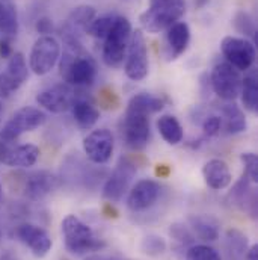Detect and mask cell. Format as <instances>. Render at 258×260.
Here are the masks:
<instances>
[{
	"label": "cell",
	"instance_id": "cell-1",
	"mask_svg": "<svg viewBox=\"0 0 258 260\" xmlns=\"http://www.w3.org/2000/svg\"><path fill=\"white\" fill-rule=\"evenodd\" d=\"M165 102L146 92L131 97L121 121V136L131 150H143L150 139V115L162 111Z\"/></svg>",
	"mask_w": 258,
	"mask_h": 260
},
{
	"label": "cell",
	"instance_id": "cell-2",
	"mask_svg": "<svg viewBox=\"0 0 258 260\" xmlns=\"http://www.w3.org/2000/svg\"><path fill=\"white\" fill-rule=\"evenodd\" d=\"M64 55L59 58L61 76L68 85L89 86L95 82L98 67L95 59L83 49L79 35L62 27Z\"/></svg>",
	"mask_w": 258,
	"mask_h": 260
},
{
	"label": "cell",
	"instance_id": "cell-3",
	"mask_svg": "<svg viewBox=\"0 0 258 260\" xmlns=\"http://www.w3.org/2000/svg\"><path fill=\"white\" fill-rule=\"evenodd\" d=\"M65 248L68 253L80 256L101 250L106 244L92 232V229L76 215H68L62 221Z\"/></svg>",
	"mask_w": 258,
	"mask_h": 260
},
{
	"label": "cell",
	"instance_id": "cell-4",
	"mask_svg": "<svg viewBox=\"0 0 258 260\" xmlns=\"http://www.w3.org/2000/svg\"><path fill=\"white\" fill-rule=\"evenodd\" d=\"M185 12V0H150V6L140 14V23L145 30L159 34L180 21Z\"/></svg>",
	"mask_w": 258,
	"mask_h": 260
},
{
	"label": "cell",
	"instance_id": "cell-5",
	"mask_svg": "<svg viewBox=\"0 0 258 260\" xmlns=\"http://www.w3.org/2000/svg\"><path fill=\"white\" fill-rule=\"evenodd\" d=\"M133 29L129 18L123 15H117L115 23L110 29V32L104 38L103 44V62L110 68L121 67L129 49L130 38H131Z\"/></svg>",
	"mask_w": 258,
	"mask_h": 260
},
{
	"label": "cell",
	"instance_id": "cell-6",
	"mask_svg": "<svg viewBox=\"0 0 258 260\" xmlns=\"http://www.w3.org/2000/svg\"><path fill=\"white\" fill-rule=\"evenodd\" d=\"M47 121L46 112H43L40 108L33 106H24L18 109L0 130V139L3 142H12L18 139L23 133H29L33 130L40 129Z\"/></svg>",
	"mask_w": 258,
	"mask_h": 260
},
{
	"label": "cell",
	"instance_id": "cell-7",
	"mask_svg": "<svg viewBox=\"0 0 258 260\" xmlns=\"http://www.w3.org/2000/svg\"><path fill=\"white\" fill-rule=\"evenodd\" d=\"M61 58V44L52 35L40 37L29 55V70L36 76L49 74Z\"/></svg>",
	"mask_w": 258,
	"mask_h": 260
},
{
	"label": "cell",
	"instance_id": "cell-8",
	"mask_svg": "<svg viewBox=\"0 0 258 260\" xmlns=\"http://www.w3.org/2000/svg\"><path fill=\"white\" fill-rule=\"evenodd\" d=\"M210 83L214 94L227 102H233L240 95L242 89V76L240 71L236 70L228 62H220L214 65L210 74Z\"/></svg>",
	"mask_w": 258,
	"mask_h": 260
},
{
	"label": "cell",
	"instance_id": "cell-9",
	"mask_svg": "<svg viewBox=\"0 0 258 260\" xmlns=\"http://www.w3.org/2000/svg\"><path fill=\"white\" fill-rule=\"evenodd\" d=\"M126 74L130 80H143L148 76L150 62H148V49L146 41L140 29H136L131 34L129 49L126 55Z\"/></svg>",
	"mask_w": 258,
	"mask_h": 260
},
{
	"label": "cell",
	"instance_id": "cell-10",
	"mask_svg": "<svg viewBox=\"0 0 258 260\" xmlns=\"http://www.w3.org/2000/svg\"><path fill=\"white\" fill-rule=\"evenodd\" d=\"M220 52L227 62L239 71H248L257 56L254 43L240 37H225L220 43Z\"/></svg>",
	"mask_w": 258,
	"mask_h": 260
},
{
	"label": "cell",
	"instance_id": "cell-11",
	"mask_svg": "<svg viewBox=\"0 0 258 260\" xmlns=\"http://www.w3.org/2000/svg\"><path fill=\"white\" fill-rule=\"evenodd\" d=\"M136 171L137 168L133 160H130L129 157H121L103 186V198L109 203L120 201L127 192L131 180L136 176Z\"/></svg>",
	"mask_w": 258,
	"mask_h": 260
},
{
	"label": "cell",
	"instance_id": "cell-12",
	"mask_svg": "<svg viewBox=\"0 0 258 260\" xmlns=\"http://www.w3.org/2000/svg\"><path fill=\"white\" fill-rule=\"evenodd\" d=\"M29 77V67L23 53L15 52L8 59L5 70L0 73V97H11Z\"/></svg>",
	"mask_w": 258,
	"mask_h": 260
},
{
	"label": "cell",
	"instance_id": "cell-13",
	"mask_svg": "<svg viewBox=\"0 0 258 260\" xmlns=\"http://www.w3.org/2000/svg\"><path fill=\"white\" fill-rule=\"evenodd\" d=\"M114 147H115L114 135L107 129L92 130L83 139L85 154L95 165L107 164L114 154Z\"/></svg>",
	"mask_w": 258,
	"mask_h": 260
},
{
	"label": "cell",
	"instance_id": "cell-14",
	"mask_svg": "<svg viewBox=\"0 0 258 260\" xmlns=\"http://www.w3.org/2000/svg\"><path fill=\"white\" fill-rule=\"evenodd\" d=\"M21 191L29 200L32 201H40L43 198H46L47 195H50L53 191H56L59 188V179L46 170H40V171H33L29 174H21Z\"/></svg>",
	"mask_w": 258,
	"mask_h": 260
},
{
	"label": "cell",
	"instance_id": "cell-15",
	"mask_svg": "<svg viewBox=\"0 0 258 260\" xmlns=\"http://www.w3.org/2000/svg\"><path fill=\"white\" fill-rule=\"evenodd\" d=\"M77 94L68 83H56L36 95V103L52 112V114H62L71 109Z\"/></svg>",
	"mask_w": 258,
	"mask_h": 260
},
{
	"label": "cell",
	"instance_id": "cell-16",
	"mask_svg": "<svg viewBox=\"0 0 258 260\" xmlns=\"http://www.w3.org/2000/svg\"><path fill=\"white\" fill-rule=\"evenodd\" d=\"M40 148L33 144H21L12 147L9 142H0V162L14 168H29L36 164Z\"/></svg>",
	"mask_w": 258,
	"mask_h": 260
},
{
	"label": "cell",
	"instance_id": "cell-17",
	"mask_svg": "<svg viewBox=\"0 0 258 260\" xmlns=\"http://www.w3.org/2000/svg\"><path fill=\"white\" fill-rule=\"evenodd\" d=\"M162 194V186L159 182L151 179L139 180L130 191L127 206L131 212H143L153 207Z\"/></svg>",
	"mask_w": 258,
	"mask_h": 260
},
{
	"label": "cell",
	"instance_id": "cell-18",
	"mask_svg": "<svg viewBox=\"0 0 258 260\" xmlns=\"http://www.w3.org/2000/svg\"><path fill=\"white\" fill-rule=\"evenodd\" d=\"M15 235L26 247H29L32 254L36 257H44L52 250L53 242H52L49 233L40 225L24 222V224L17 227Z\"/></svg>",
	"mask_w": 258,
	"mask_h": 260
},
{
	"label": "cell",
	"instance_id": "cell-19",
	"mask_svg": "<svg viewBox=\"0 0 258 260\" xmlns=\"http://www.w3.org/2000/svg\"><path fill=\"white\" fill-rule=\"evenodd\" d=\"M191 43V29L185 21H177L166 32V46H168V59L174 61L181 56Z\"/></svg>",
	"mask_w": 258,
	"mask_h": 260
},
{
	"label": "cell",
	"instance_id": "cell-20",
	"mask_svg": "<svg viewBox=\"0 0 258 260\" xmlns=\"http://www.w3.org/2000/svg\"><path fill=\"white\" fill-rule=\"evenodd\" d=\"M202 176H204V180L208 185V188H211L214 191L228 188L233 180L230 167L222 159H211V160L205 162V165L202 168Z\"/></svg>",
	"mask_w": 258,
	"mask_h": 260
},
{
	"label": "cell",
	"instance_id": "cell-21",
	"mask_svg": "<svg viewBox=\"0 0 258 260\" xmlns=\"http://www.w3.org/2000/svg\"><path fill=\"white\" fill-rule=\"evenodd\" d=\"M251 185H252V182L248 179L246 174H243V177L233 188L230 197L236 206H239L242 210H246L252 218H255V215H257V194Z\"/></svg>",
	"mask_w": 258,
	"mask_h": 260
},
{
	"label": "cell",
	"instance_id": "cell-22",
	"mask_svg": "<svg viewBox=\"0 0 258 260\" xmlns=\"http://www.w3.org/2000/svg\"><path fill=\"white\" fill-rule=\"evenodd\" d=\"M72 118L76 121V124L82 130H88L94 127L100 118V111L94 106V103L91 100H88L83 95H77L72 106Z\"/></svg>",
	"mask_w": 258,
	"mask_h": 260
},
{
	"label": "cell",
	"instance_id": "cell-23",
	"mask_svg": "<svg viewBox=\"0 0 258 260\" xmlns=\"http://www.w3.org/2000/svg\"><path fill=\"white\" fill-rule=\"evenodd\" d=\"M189 225L195 235L204 242H214L219 239V222L211 215H191Z\"/></svg>",
	"mask_w": 258,
	"mask_h": 260
},
{
	"label": "cell",
	"instance_id": "cell-24",
	"mask_svg": "<svg viewBox=\"0 0 258 260\" xmlns=\"http://www.w3.org/2000/svg\"><path fill=\"white\" fill-rule=\"evenodd\" d=\"M95 9L92 6L88 5H82L77 6L68 17L66 23L64 24V29L79 35V32H86L88 26L91 24V21L95 18Z\"/></svg>",
	"mask_w": 258,
	"mask_h": 260
},
{
	"label": "cell",
	"instance_id": "cell-25",
	"mask_svg": "<svg viewBox=\"0 0 258 260\" xmlns=\"http://www.w3.org/2000/svg\"><path fill=\"white\" fill-rule=\"evenodd\" d=\"M157 130L160 133V136L163 138V141L169 145H177L183 141V127L180 124V121L174 117V115H162L157 120Z\"/></svg>",
	"mask_w": 258,
	"mask_h": 260
},
{
	"label": "cell",
	"instance_id": "cell-26",
	"mask_svg": "<svg viewBox=\"0 0 258 260\" xmlns=\"http://www.w3.org/2000/svg\"><path fill=\"white\" fill-rule=\"evenodd\" d=\"M222 115L225 118V129L228 133L236 135V133H242L246 130V118L245 114L242 112V109L234 105V103H227L220 108Z\"/></svg>",
	"mask_w": 258,
	"mask_h": 260
},
{
	"label": "cell",
	"instance_id": "cell-27",
	"mask_svg": "<svg viewBox=\"0 0 258 260\" xmlns=\"http://www.w3.org/2000/svg\"><path fill=\"white\" fill-rule=\"evenodd\" d=\"M225 244L228 250V256L231 260H243L248 251V238L237 229H230L225 236Z\"/></svg>",
	"mask_w": 258,
	"mask_h": 260
},
{
	"label": "cell",
	"instance_id": "cell-28",
	"mask_svg": "<svg viewBox=\"0 0 258 260\" xmlns=\"http://www.w3.org/2000/svg\"><path fill=\"white\" fill-rule=\"evenodd\" d=\"M18 32V17L12 5L0 0V37L14 38Z\"/></svg>",
	"mask_w": 258,
	"mask_h": 260
},
{
	"label": "cell",
	"instance_id": "cell-29",
	"mask_svg": "<svg viewBox=\"0 0 258 260\" xmlns=\"http://www.w3.org/2000/svg\"><path fill=\"white\" fill-rule=\"evenodd\" d=\"M240 95L245 108L251 112H255L258 109V82L255 73H251L245 79H242Z\"/></svg>",
	"mask_w": 258,
	"mask_h": 260
},
{
	"label": "cell",
	"instance_id": "cell-30",
	"mask_svg": "<svg viewBox=\"0 0 258 260\" xmlns=\"http://www.w3.org/2000/svg\"><path fill=\"white\" fill-rule=\"evenodd\" d=\"M115 18H117V15H112V14L101 15V17H95L91 21V24L88 26V29H86L85 34H88V35H91V37H94L97 40H104L106 35L110 32L114 23H115Z\"/></svg>",
	"mask_w": 258,
	"mask_h": 260
},
{
	"label": "cell",
	"instance_id": "cell-31",
	"mask_svg": "<svg viewBox=\"0 0 258 260\" xmlns=\"http://www.w3.org/2000/svg\"><path fill=\"white\" fill-rule=\"evenodd\" d=\"M140 251L150 257H159L166 251V241L157 235H148L140 242Z\"/></svg>",
	"mask_w": 258,
	"mask_h": 260
},
{
	"label": "cell",
	"instance_id": "cell-32",
	"mask_svg": "<svg viewBox=\"0 0 258 260\" xmlns=\"http://www.w3.org/2000/svg\"><path fill=\"white\" fill-rule=\"evenodd\" d=\"M234 27L237 32H240L245 37H254L257 40V27H255V21L254 18L245 12V11H237L234 18H233Z\"/></svg>",
	"mask_w": 258,
	"mask_h": 260
},
{
	"label": "cell",
	"instance_id": "cell-33",
	"mask_svg": "<svg viewBox=\"0 0 258 260\" xmlns=\"http://www.w3.org/2000/svg\"><path fill=\"white\" fill-rule=\"evenodd\" d=\"M186 260H222V257L213 247L192 245L186 251Z\"/></svg>",
	"mask_w": 258,
	"mask_h": 260
},
{
	"label": "cell",
	"instance_id": "cell-34",
	"mask_svg": "<svg viewBox=\"0 0 258 260\" xmlns=\"http://www.w3.org/2000/svg\"><path fill=\"white\" fill-rule=\"evenodd\" d=\"M169 235L174 241H177L181 245H192L195 242V235L189 227H186L181 222H175L169 229Z\"/></svg>",
	"mask_w": 258,
	"mask_h": 260
},
{
	"label": "cell",
	"instance_id": "cell-35",
	"mask_svg": "<svg viewBox=\"0 0 258 260\" xmlns=\"http://www.w3.org/2000/svg\"><path fill=\"white\" fill-rule=\"evenodd\" d=\"M240 160L245 167V174L252 183L258 182V157L255 153H243Z\"/></svg>",
	"mask_w": 258,
	"mask_h": 260
},
{
	"label": "cell",
	"instance_id": "cell-36",
	"mask_svg": "<svg viewBox=\"0 0 258 260\" xmlns=\"http://www.w3.org/2000/svg\"><path fill=\"white\" fill-rule=\"evenodd\" d=\"M220 127H222V118L217 117V115H210L202 123V130H204L205 136H214V135H217Z\"/></svg>",
	"mask_w": 258,
	"mask_h": 260
},
{
	"label": "cell",
	"instance_id": "cell-37",
	"mask_svg": "<svg viewBox=\"0 0 258 260\" xmlns=\"http://www.w3.org/2000/svg\"><path fill=\"white\" fill-rule=\"evenodd\" d=\"M35 30L43 35H50L53 32V21L49 17H41L35 23Z\"/></svg>",
	"mask_w": 258,
	"mask_h": 260
},
{
	"label": "cell",
	"instance_id": "cell-38",
	"mask_svg": "<svg viewBox=\"0 0 258 260\" xmlns=\"http://www.w3.org/2000/svg\"><path fill=\"white\" fill-rule=\"evenodd\" d=\"M12 47H11V38L0 37V56L5 59H9L12 55Z\"/></svg>",
	"mask_w": 258,
	"mask_h": 260
},
{
	"label": "cell",
	"instance_id": "cell-39",
	"mask_svg": "<svg viewBox=\"0 0 258 260\" xmlns=\"http://www.w3.org/2000/svg\"><path fill=\"white\" fill-rule=\"evenodd\" d=\"M85 260H127L118 254H92L88 256Z\"/></svg>",
	"mask_w": 258,
	"mask_h": 260
},
{
	"label": "cell",
	"instance_id": "cell-40",
	"mask_svg": "<svg viewBox=\"0 0 258 260\" xmlns=\"http://www.w3.org/2000/svg\"><path fill=\"white\" fill-rule=\"evenodd\" d=\"M103 215L107 216V218H118V210L114 207L112 203H106L104 207H103Z\"/></svg>",
	"mask_w": 258,
	"mask_h": 260
},
{
	"label": "cell",
	"instance_id": "cell-41",
	"mask_svg": "<svg viewBox=\"0 0 258 260\" xmlns=\"http://www.w3.org/2000/svg\"><path fill=\"white\" fill-rule=\"evenodd\" d=\"M246 260H258V245H252L251 248H248L246 254H245Z\"/></svg>",
	"mask_w": 258,
	"mask_h": 260
},
{
	"label": "cell",
	"instance_id": "cell-42",
	"mask_svg": "<svg viewBox=\"0 0 258 260\" xmlns=\"http://www.w3.org/2000/svg\"><path fill=\"white\" fill-rule=\"evenodd\" d=\"M169 173H171V168L168 167V165H157V168H156V174L159 176V177H166V176H169Z\"/></svg>",
	"mask_w": 258,
	"mask_h": 260
},
{
	"label": "cell",
	"instance_id": "cell-43",
	"mask_svg": "<svg viewBox=\"0 0 258 260\" xmlns=\"http://www.w3.org/2000/svg\"><path fill=\"white\" fill-rule=\"evenodd\" d=\"M0 260H18V257L12 251H3L0 254Z\"/></svg>",
	"mask_w": 258,
	"mask_h": 260
},
{
	"label": "cell",
	"instance_id": "cell-44",
	"mask_svg": "<svg viewBox=\"0 0 258 260\" xmlns=\"http://www.w3.org/2000/svg\"><path fill=\"white\" fill-rule=\"evenodd\" d=\"M208 3V0H195V5L198 6V8H202V6H205Z\"/></svg>",
	"mask_w": 258,
	"mask_h": 260
},
{
	"label": "cell",
	"instance_id": "cell-45",
	"mask_svg": "<svg viewBox=\"0 0 258 260\" xmlns=\"http://www.w3.org/2000/svg\"><path fill=\"white\" fill-rule=\"evenodd\" d=\"M3 201V186H2V182H0V203Z\"/></svg>",
	"mask_w": 258,
	"mask_h": 260
},
{
	"label": "cell",
	"instance_id": "cell-46",
	"mask_svg": "<svg viewBox=\"0 0 258 260\" xmlns=\"http://www.w3.org/2000/svg\"><path fill=\"white\" fill-rule=\"evenodd\" d=\"M0 112H2V103H0Z\"/></svg>",
	"mask_w": 258,
	"mask_h": 260
}]
</instances>
